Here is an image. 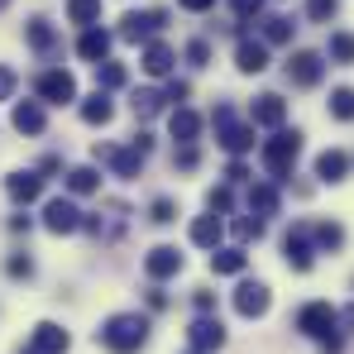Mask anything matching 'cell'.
Returning a JSON list of instances; mask_svg holds the SVG:
<instances>
[{
    "label": "cell",
    "mask_w": 354,
    "mask_h": 354,
    "mask_svg": "<svg viewBox=\"0 0 354 354\" xmlns=\"http://www.w3.org/2000/svg\"><path fill=\"white\" fill-rule=\"evenodd\" d=\"M149 221H153V225H173L177 221V201L173 196H158V201L149 206Z\"/></svg>",
    "instance_id": "obj_37"
},
{
    "label": "cell",
    "mask_w": 354,
    "mask_h": 354,
    "mask_svg": "<svg viewBox=\"0 0 354 354\" xmlns=\"http://www.w3.org/2000/svg\"><path fill=\"white\" fill-rule=\"evenodd\" d=\"M77 58L82 62H106L111 58V34L96 24V29H82V39H77Z\"/></svg>",
    "instance_id": "obj_22"
},
{
    "label": "cell",
    "mask_w": 354,
    "mask_h": 354,
    "mask_svg": "<svg viewBox=\"0 0 354 354\" xmlns=\"http://www.w3.org/2000/svg\"><path fill=\"white\" fill-rule=\"evenodd\" d=\"M96 345L111 350V354H139L149 345V316H139V311H115V316H106L101 330H96Z\"/></svg>",
    "instance_id": "obj_1"
},
{
    "label": "cell",
    "mask_w": 354,
    "mask_h": 354,
    "mask_svg": "<svg viewBox=\"0 0 354 354\" xmlns=\"http://www.w3.org/2000/svg\"><path fill=\"white\" fill-rule=\"evenodd\" d=\"M62 187H67L72 196H91V192H101V173H96L91 163H82V168H67Z\"/></svg>",
    "instance_id": "obj_29"
},
{
    "label": "cell",
    "mask_w": 354,
    "mask_h": 354,
    "mask_svg": "<svg viewBox=\"0 0 354 354\" xmlns=\"http://www.w3.org/2000/svg\"><path fill=\"white\" fill-rule=\"evenodd\" d=\"M187 96H192V86H187V82H177V77H168V86H163V101H168V106H187Z\"/></svg>",
    "instance_id": "obj_42"
},
{
    "label": "cell",
    "mask_w": 354,
    "mask_h": 354,
    "mask_svg": "<svg viewBox=\"0 0 354 354\" xmlns=\"http://www.w3.org/2000/svg\"><path fill=\"white\" fill-rule=\"evenodd\" d=\"M326 58L340 62V67H354V34H330V44H326Z\"/></svg>",
    "instance_id": "obj_32"
},
{
    "label": "cell",
    "mask_w": 354,
    "mask_h": 354,
    "mask_svg": "<svg viewBox=\"0 0 354 354\" xmlns=\"http://www.w3.org/2000/svg\"><path fill=\"white\" fill-rule=\"evenodd\" d=\"M173 62H177V53L163 44V39L144 44V53H139V67H144L149 77H173Z\"/></svg>",
    "instance_id": "obj_19"
},
{
    "label": "cell",
    "mask_w": 354,
    "mask_h": 354,
    "mask_svg": "<svg viewBox=\"0 0 354 354\" xmlns=\"http://www.w3.org/2000/svg\"><path fill=\"white\" fill-rule=\"evenodd\" d=\"M10 124H15L19 134H44V129H48V111H44V101H19V106L10 111Z\"/></svg>",
    "instance_id": "obj_18"
},
{
    "label": "cell",
    "mask_w": 354,
    "mask_h": 354,
    "mask_svg": "<svg viewBox=\"0 0 354 354\" xmlns=\"http://www.w3.org/2000/svg\"><path fill=\"white\" fill-rule=\"evenodd\" d=\"M58 168H62V158H58V153H48V158L39 163V173H58Z\"/></svg>",
    "instance_id": "obj_51"
},
{
    "label": "cell",
    "mask_w": 354,
    "mask_h": 354,
    "mask_svg": "<svg viewBox=\"0 0 354 354\" xmlns=\"http://www.w3.org/2000/svg\"><path fill=\"white\" fill-rule=\"evenodd\" d=\"M67 19L82 24V29H96L101 24V0H67Z\"/></svg>",
    "instance_id": "obj_30"
},
{
    "label": "cell",
    "mask_w": 354,
    "mask_h": 354,
    "mask_svg": "<svg viewBox=\"0 0 354 354\" xmlns=\"http://www.w3.org/2000/svg\"><path fill=\"white\" fill-rule=\"evenodd\" d=\"M82 221H86V211H82L72 196H53V201L44 206V225H48L53 235H77Z\"/></svg>",
    "instance_id": "obj_8"
},
{
    "label": "cell",
    "mask_w": 354,
    "mask_h": 354,
    "mask_svg": "<svg viewBox=\"0 0 354 354\" xmlns=\"http://www.w3.org/2000/svg\"><path fill=\"white\" fill-rule=\"evenodd\" d=\"M163 106H168V101H163V91H149V86H144V91H134V101H129L134 120H153Z\"/></svg>",
    "instance_id": "obj_31"
},
{
    "label": "cell",
    "mask_w": 354,
    "mask_h": 354,
    "mask_svg": "<svg viewBox=\"0 0 354 354\" xmlns=\"http://www.w3.org/2000/svg\"><path fill=\"white\" fill-rule=\"evenodd\" d=\"M206 206H211L216 216H230V206H235V192H230V182L211 187V192H206Z\"/></svg>",
    "instance_id": "obj_36"
},
{
    "label": "cell",
    "mask_w": 354,
    "mask_h": 354,
    "mask_svg": "<svg viewBox=\"0 0 354 354\" xmlns=\"http://www.w3.org/2000/svg\"><path fill=\"white\" fill-rule=\"evenodd\" d=\"M44 182L48 177L44 173H34V168H15V173H5V192H10V201H39L44 196Z\"/></svg>",
    "instance_id": "obj_15"
},
{
    "label": "cell",
    "mask_w": 354,
    "mask_h": 354,
    "mask_svg": "<svg viewBox=\"0 0 354 354\" xmlns=\"http://www.w3.org/2000/svg\"><path fill=\"white\" fill-rule=\"evenodd\" d=\"M24 44H29L34 53H53V48H58V29H53L44 15H34V19L24 24Z\"/></svg>",
    "instance_id": "obj_25"
},
{
    "label": "cell",
    "mask_w": 354,
    "mask_h": 354,
    "mask_svg": "<svg viewBox=\"0 0 354 354\" xmlns=\"http://www.w3.org/2000/svg\"><path fill=\"white\" fill-rule=\"evenodd\" d=\"M283 72H288V82H292V86L311 91V86H321V77H326V58H321V53H311V48H297Z\"/></svg>",
    "instance_id": "obj_7"
},
{
    "label": "cell",
    "mask_w": 354,
    "mask_h": 354,
    "mask_svg": "<svg viewBox=\"0 0 354 354\" xmlns=\"http://www.w3.org/2000/svg\"><path fill=\"white\" fill-rule=\"evenodd\" d=\"M335 326H340V311H335L330 301H306V306L297 311V330H301L306 340H326V335H335Z\"/></svg>",
    "instance_id": "obj_5"
},
{
    "label": "cell",
    "mask_w": 354,
    "mask_h": 354,
    "mask_svg": "<svg viewBox=\"0 0 354 354\" xmlns=\"http://www.w3.org/2000/svg\"><path fill=\"white\" fill-rule=\"evenodd\" d=\"M311 244H316V254H340L345 249V225L340 221H316L311 225Z\"/></svg>",
    "instance_id": "obj_26"
},
{
    "label": "cell",
    "mask_w": 354,
    "mask_h": 354,
    "mask_svg": "<svg viewBox=\"0 0 354 354\" xmlns=\"http://www.w3.org/2000/svg\"><path fill=\"white\" fill-rule=\"evenodd\" d=\"M330 120H340V124L354 120V86H335L330 91Z\"/></svg>",
    "instance_id": "obj_33"
},
{
    "label": "cell",
    "mask_w": 354,
    "mask_h": 354,
    "mask_svg": "<svg viewBox=\"0 0 354 354\" xmlns=\"http://www.w3.org/2000/svg\"><path fill=\"white\" fill-rule=\"evenodd\" d=\"M292 34H297L292 19H283V15L263 19V44H292Z\"/></svg>",
    "instance_id": "obj_35"
},
{
    "label": "cell",
    "mask_w": 354,
    "mask_h": 354,
    "mask_svg": "<svg viewBox=\"0 0 354 354\" xmlns=\"http://www.w3.org/2000/svg\"><path fill=\"white\" fill-rule=\"evenodd\" d=\"M249 124H254V129H283V124H288V101H283L278 91L254 96V101H249Z\"/></svg>",
    "instance_id": "obj_10"
},
{
    "label": "cell",
    "mask_w": 354,
    "mask_h": 354,
    "mask_svg": "<svg viewBox=\"0 0 354 354\" xmlns=\"http://www.w3.org/2000/svg\"><path fill=\"white\" fill-rule=\"evenodd\" d=\"M259 158H263V168H268L273 182H288L297 158H301V129H273V139H263Z\"/></svg>",
    "instance_id": "obj_2"
},
{
    "label": "cell",
    "mask_w": 354,
    "mask_h": 354,
    "mask_svg": "<svg viewBox=\"0 0 354 354\" xmlns=\"http://www.w3.org/2000/svg\"><path fill=\"white\" fill-rule=\"evenodd\" d=\"M168 24V10H124L120 15V39L124 44H153V34Z\"/></svg>",
    "instance_id": "obj_4"
},
{
    "label": "cell",
    "mask_w": 354,
    "mask_h": 354,
    "mask_svg": "<svg viewBox=\"0 0 354 354\" xmlns=\"http://www.w3.org/2000/svg\"><path fill=\"white\" fill-rule=\"evenodd\" d=\"M230 230L249 244V239H263V221H259V216H239V221H230Z\"/></svg>",
    "instance_id": "obj_39"
},
{
    "label": "cell",
    "mask_w": 354,
    "mask_h": 354,
    "mask_svg": "<svg viewBox=\"0 0 354 354\" xmlns=\"http://www.w3.org/2000/svg\"><path fill=\"white\" fill-rule=\"evenodd\" d=\"M34 91H39L44 106H72V101H77V77H72L67 67H48V72H39Z\"/></svg>",
    "instance_id": "obj_6"
},
{
    "label": "cell",
    "mask_w": 354,
    "mask_h": 354,
    "mask_svg": "<svg viewBox=\"0 0 354 354\" xmlns=\"http://www.w3.org/2000/svg\"><path fill=\"white\" fill-rule=\"evenodd\" d=\"M29 225H34L29 216H10V230H15V235H29Z\"/></svg>",
    "instance_id": "obj_49"
},
{
    "label": "cell",
    "mask_w": 354,
    "mask_h": 354,
    "mask_svg": "<svg viewBox=\"0 0 354 354\" xmlns=\"http://www.w3.org/2000/svg\"><path fill=\"white\" fill-rule=\"evenodd\" d=\"M5 5H10V0H0V10H5Z\"/></svg>",
    "instance_id": "obj_53"
},
{
    "label": "cell",
    "mask_w": 354,
    "mask_h": 354,
    "mask_svg": "<svg viewBox=\"0 0 354 354\" xmlns=\"http://www.w3.org/2000/svg\"><path fill=\"white\" fill-rule=\"evenodd\" d=\"M340 326H345V330L354 335V306H345V311H340Z\"/></svg>",
    "instance_id": "obj_52"
},
{
    "label": "cell",
    "mask_w": 354,
    "mask_h": 354,
    "mask_svg": "<svg viewBox=\"0 0 354 354\" xmlns=\"http://www.w3.org/2000/svg\"><path fill=\"white\" fill-rule=\"evenodd\" d=\"M278 206H283V196L273 182H249V216L268 221V216H278Z\"/></svg>",
    "instance_id": "obj_21"
},
{
    "label": "cell",
    "mask_w": 354,
    "mask_h": 354,
    "mask_svg": "<svg viewBox=\"0 0 354 354\" xmlns=\"http://www.w3.org/2000/svg\"><path fill=\"white\" fill-rule=\"evenodd\" d=\"M211 124H216V144L230 153V158H244V153H254V124H239L235 120V106H216V115H211Z\"/></svg>",
    "instance_id": "obj_3"
},
{
    "label": "cell",
    "mask_w": 354,
    "mask_h": 354,
    "mask_svg": "<svg viewBox=\"0 0 354 354\" xmlns=\"http://www.w3.org/2000/svg\"><path fill=\"white\" fill-rule=\"evenodd\" d=\"M82 120H86V124H111V120H115V101H111V91H91V96L82 101Z\"/></svg>",
    "instance_id": "obj_28"
},
{
    "label": "cell",
    "mask_w": 354,
    "mask_h": 354,
    "mask_svg": "<svg viewBox=\"0 0 354 354\" xmlns=\"http://www.w3.org/2000/svg\"><path fill=\"white\" fill-rule=\"evenodd\" d=\"M345 173H350V153L345 149H326L316 158V177L321 182H345Z\"/></svg>",
    "instance_id": "obj_27"
},
{
    "label": "cell",
    "mask_w": 354,
    "mask_h": 354,
    "mask_svg": "<svg viewBox=\"0 0 354 354\" xmlns=\"http://www.w3.org/2000/svg\"><path fill=\"white\" fill-rule=\"evenodd\" d=\"M182 263H187V259L177 254L173 244H158V249L144 254V273H149V283H168V278H177Z\"/></svg>",
    "instance_id": "obj_14"
},
{
    "label": "cell",
    "mask_w": 354,
    "mask_h": 354,
    "mask_svg": "<svg viewBox=\"0 0 354 354\" xmlns=\"http://www.w3.org/2000/svg\"><path fill=\"white\" fill-rule=\"evenodd\" d=\"M168 134H173L177 144H196V134H201V115H196L192 106H177L173 115H168Z\"/></svg>",
    "instance_id": "obj_24"
},
{
    "label": "cell",
    "mask_w": 354,
    "mask_h": 354,
    "mask_svg": "<svg viewBox=\"0 0 354 354\" xmlns=\"http://www.w3.org/2000/svg\"><path fill=\"white\" fill-rule=\"evenodd\" d=\"M268 306H273V292H268V283H239L235 288V311L244 321H259V316H268Z\"/></svg>",
    "instance_id": "obj_12"
},
{
    "label": "cell",
    "mask_w": 354,
    "mask_h": 354,
    "mask_svg": "<svg viewBox=\"0 0 354 354\" xmlns=\"http://www.w3.org/2000/svg\"><path fill=\"white\" fill-rule=\"evenodd\" d=\"M115 86H124V62H96V91H115Z\"/></svg>",
    "instance_id": "obj_34"
},
{
    "label": "cell",
    "mask_w": 354,
    "mask_h": 354,
    "mask_svg": "<svg viewBox=\"0 0 354 354\" xmlns=\"http://www.w3.org/2000/svg\"><path fill=\"white\" fill-rule=\"evenodd\" d=\"M335 10H340V0H306V15H311L316 24H330Z\"/></svg>",
    "instance_id": "obj_40"
},
{
    "label": "cell",
    "mask_w": 354,
    "mask_h": 354,
    "mask_svg": "<svg viewBox=\"0 0 354 354\" xmlns=\"http://www.w3.org/2000/svg\"><path fill=\"white\" fill-rule=\"evenodd\" d=\"M144 158H149V153H144L139 144H129V149H111V144L101 149V144H96V163H111V173L124 177V182L144 173Z\"/></svg>",
    "instance_id": "obj_11"
},
{
    "label": "cell",
    "mask_w": 354,
    "mask_h": 354,
    "mask_svg": "<svg viewBox=\"0 0 354 354\" xmlns=\"http://www.w3.org/2000/svg\"><path fill=\"white\" fill-rule=\"evenodd\" d=\"M216 0H177V10H187V15H206Z\"/></svg>",
    "instance_id": "obj_48"
},
{
    "label": "cell",
    "mask_w": 354,
    "mask_h": 354,
    "mask_svg": "<svg viewBox=\"0 0 354 354\" xmlns=\"http://www.w3.org/2000/svg\"><path fill=\"white\" fill-rule=\"evenodd\" d=\"M5 273H10V278H34V259H29V254H10V259H5Z\"/></svg>",
    "instance_id": "obj_41"
},
{
    "label": "cell",
    "mask_w": 354,
    "mask_h": 354,
    "mask_svg": "<svg viewBox=\"0 0 354 354\" xmlns=\"http://www.w3.org/2000/svg\"><path fill=\"white\" fill-rule=\"evenodd\" d=\"M230 10H235V24L244 29V24H254L263 15V0H230Z\"/></svg>",
    "instance_id": "obj_38"
},
{
    "label": "cell",
    "mask_w": 354,
    "mask_h": 354,
    "mask_svg": "<svg viewBox=\"0 0 354 354\" xmlns=\"http://www.w3.org/2000/svg\"><path fill=\"white\" fill-rule=\"evenodd\" d=\"M187 345L201 354H216L225 345V326H221V316H196L192 326H187Z\"/></svg>",
    "instance_id": "obj_13"
},
{
    "label": "cell",
    "mask_w": 354,
    "mask_h": 354,
    "mask_svg": "<svg viewBox=\"0 0 354 354\" xmlns=\"http://www.w3.org/2000/svg\"><path fill=\"white\" fill-rule=\"evenodd\" d=\"M249 268V254L239 249V244H221V249H211V273L216 278H235Z\"/></svg>",
    "instance_id": "obj_20"
},
{
    "label": "cell",
    "mask_w": 354,
    "mask_h": 354,
    "mask_svg": "<svg viewBox=\"0 0 354 354\" xmlns=\"http://www.w3.org/2000/svg\"><path fill=\"white\" fill-rule=\"evenodd\" d=\"M235 67L244 77H259V72H268V44L263 39H249V34H239L235 44Z\"/></svg>",
    "instance_id": "obj_16"
},
{
    "label": "cell",
    "mask_w": 354,
    "mask_h": 354,
    "mask_svg": "<svg viewBox=\"0 0 354 354\" xmlns=\"http://www.w3.org/2000/svg\"><path fill=\"white\" fill-rule=\"evenodd\" d=\"M192 306H196L201 316H211V311H216V292H211V288H196V292H192Z\"/></svg>",
    "instance_id": "obj_45"
},
{
    "label": "cell",
    "mask_w": 354,
    "mask_h": 354,
    "mask_svg": "<svg viewBox=\"0 0 354 354\" xmlns=\"http://www.w3.org/2000/svg\"><path fill=\"white\" fill-rule=\"evenodd\" d=\"M283 259H288V268H292V273H311V263H316L311 225H292V230L283 235Z\"/></svg>",
    "instance_id": "obj_9"
},
{
    "label": "cell",
    "mask_w": 354,
    "mask_h": 354,
    "mask_svg": "<svg viewBox=\"0 0 354 354\" xmlns=\"http://www.w3.org/2000/svg\"><path fill=\"white\" fill-rule=\"evenodd\" d=\"M15 86H19L15 67H5V62H0V101H10V96H15Z\"/></svg>",
    "instance_id": "obj_46"
},
{
    "label": "cell",
    "mask_w": 354,
    "mask_h": 354,
    "mask_svg": "<svg viewBox=\"0 0 354 354\" xmlns=\"http://www.w3.org/2000/svg\"><path fill=\"white\" fill-rule=\"evenodd\" d=\"M149 306H153V311H163V306H168V292H158V288H149Z\"/></svg>",
    "instance_id": "obj_50"
},
{
    "label": "cell",
    "mask_w": 354,
    "mask_h": 354,
    "mask_svg": "<svg viewBox=\"0 0 354 354\" xmlns=\"http://www.w3.org/2000/svg\"><path fill=\"white\" fill-rule=\"evenodd\" d=\"M67 345H72V335L62 330L58 321H39V326H34V340H29L24 354H67Z\"/></svg>",
    "instance_id": "obj_17"
},
{
    "label": "cell",
    "mask_w": 354,
    "mask_h": 354,
    "mask_svg": "<svg viewBox=\"0 0 354 354\" xmlns=\"http://www.w3.org/2000/svg\"><path fill=\"white\" fill-rule=\"evenodd\" d=\"M187 354H201V350H187Z\"/></svg>",
    "instance_id": "obj_54"
},
{
    "label": "cell",
    "mask_w": 354,
    "mask_h": 354,
    "mask_svg": "<svg viewBox=\"0 0 354 354\" xmlns=\"http://www.w3.org/2000/svg\"><path fill=\"white\" fill-rule=\"evenodd\" d=\"M201 163V153H196V144H177V153H173V168H182V173H192Z\"/></svg>",
    "instance_id": "obj_43"
},
{
    "label": "cell",
    "mask_w": 354,
    "mask_h": 354,
    "mask_svg": "<svg viewBox=\"0 0 354 354\" xmlns=\"http://www.w3.org/2000/svg\"><path fill=\"white\" fill-rule=\"evenodd\" d=\"M225 182H230V187H235V182H254V177H249V168H244V163H230V168H225Z\"/></svg>",
    "instance_id": "obj_47"
},
{
    "label": "cell",
    "mask_w": 354,
    "mask_h": 354,
    "mask_svg": "<svg viewBox=\"0 0 354 354\" xmlns=\"http://www.w3.org/2000/svg\"><path fill=\"white\" fill-rule=\"evenodd\" d=\"M187 62H192V67H206V62H211V44H206V39H192V44H187Z\"/></svg>",
    "instance_id": "obj_44"
},
{
    "label": "cell",
    "mask_w": 354,
    "mask_h": 354,
    "mask_svg": "<svg viewBox=\"0 0 354 354\" xmlns=\"http://www.w3.org/2000/svg\"><path fill=\"white\" fill-rule=\"evenodd\" d=\"M187 235H192V244H196V249H221V235H225V221H221L216 211H211V216H196Z\"/></svg>",
    "instance_id": "obj_23"
}]
</instances>
